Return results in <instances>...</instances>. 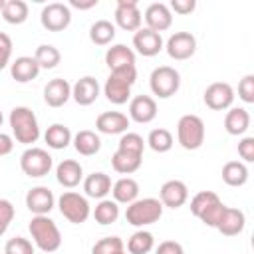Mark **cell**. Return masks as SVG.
<instances>
[{"mask_svg": "<svg viewBox=\"0 0 254 254\" xmlns=\"http://www.w3.org/2000/svg\"><path fill=\"white\" fill-rule=\"evenodd\" d=\"M204 135H206V129H204V123L198 115L187 113L179 119V123H177V141L183 149H187V151L200 149L202 143H204Z\"/></svg>", "mask_w": 254, "mask_h": 254, "instance_id": "cell-5", "label": "cell"}, {"mask_svg": "<svg viewBox=\"0 0 254 254\" xmlns=\"http://www.w3.org/2000/svg\"><path fill=\"white\" fill-rule=\"evenodd\" d=\"M58 208H60L62 216L71 224H83L91 214V206L87 202V196H83L75 190L62 192V196L58 198Z\"/></svg>", "mask_w": 254, "mask_h": 254, "instance_id": "cell-6", "label": "cell"}, {"mask_svg": "<svg viewBox=\"0 0 254 254\" xmlns=\"http://www.w3.org/2000/svg\"><path fill=\"white\" fill-rule=\"evenodd\" d=\"M115 24L125 32H137L143 24V14L137 0H119L115 8Z\"/></svg>", "mask_w": 254, "mask_h": 254, "instance_id": "cell-11", "label": "cell"}, {"mask_svg": "<svg viewBox=\"0 0 254 254\" xmlns=\"http://www.w3.org/2000/svg\"><path fill=\"white\" fill-rule=\"evenodd\" d=\"M14 151V137L0 131V157H6Z\"/></svg>", "mask_w": 254, "mask_h": 254, "instance_id": "cell-49", "label": "cell"}, {"mask_svg": "<svg viewBox=\"0 0 254 254\" xmlns=\"http://www.w3.org/2000/svg\"><path fill=\"white\" fill-rule=\"evenodd\" d=\"M4 2H6V0H0V12H2V8H4Z\"/></svg>", "mask_w": 254, "mask_h": 254, "instance_id": "cell-51", "label": "cell"}, {"mask_svg": "<svg viewBox=\"0 0 254 254\" xmlns=\"http://www.w3.org/2000/svg\"><path fill=\"white\" fill-rule=\"evenodd\" d=\"M155 254H185V250H183V246L179 244V242H175V240H165V242H161L159 246H157V252Z\"/></svg>", "mask_w": 254, "mask_h": 254, "instance_id": "cell-48", "label": "cell"}, {"mask_svg": "<svg viewBox=\"0 0 254 254\" xmlns=\"http://www.w3.org/2000/svg\"><path fill=\"white\" fill-rule=\"evenodd\" d=\"M137 79V67H125V69H115L109 73V77L103 83V95L107 101L115 105H123L131 97V87Z\"/></svg>", "mask_w": 254, "mask_h": 254, "instance_id": "cell-3", "label": "cell"}, {"mask_svg": "<svg viewBox=\"0 0 254 254\" xmlns=\"http://www.w3.org/2000/svg\"><path fill=\"white\" fill-rule=\"evenodd\" d=\"M222 181L228 187H242L248 181V167L242 161H228L222 167Z\"/></svg>", "mask_w": 254, "mask_h": 254, "instance_id": "cell-31", "label": "cell"}, {"mask_svg": "<svg viewBox=\"0 0 254 254\" xmlns=\"http://www.w3.org/2000/svg\"><path fill=\"white\" fill-rule=\"evenodd\" d=\"M129 121L131 119L121 111H103L95 119V129L105 135H119V133L123 135V133H127Z\"/></svg>", "mask_w": 254, "mask_h": 254, "instance_id": "cell-17", "label": "cell"}, {"mask_svg": "<svg viewBox=\"0 0 254 254\" xmlns=\"http://www.w3.org/2000/svg\"><path fill=\"white\" fill-rule=\"evenodd\" d=\"M71 139H73V135H71L69 127L64 125V123H54V125H50V127L46 129V133H44V141L48 143L50 149H56V151L65 149V147L71 143Z\"/></svg>", "mask_w": 254, "mask_h": 254, "instance_id": "cell-30", "label": "cell"}, {"mask_svg": "<svg viewBox=\"0 0 254 254\" xmlns=\"http://www.w3.org/2000/svg\"><path fill=\"white\" fill-rule=\"evenodd\" d=\"M71 8H77V10H89L93 6H97V0H89V2H79V0H71L69 2Z\"/></svg>", "mask_w": 254, "mask_h": 254, "instance_id": "cell-50", "label": "cell"}, {"mask_svg": "<svg viewBox=\"0 0 254 254\" xmlns=\"http://www.w3.org/2000/svg\"><path fill=\"white\" fill-rule=\"evenodd\" d=\"M4 254H34V244L24 236H14L6 242Z\"/></svg>", "mask_w": 254, "mask_h": 254, "instance_id": "cell-42", "label": "cell"}, {"mask_svg": "<svg viewBox=\"0 0 254 254\" xmlns=\"http://www.w3.org/2000/svg\"><path fill=\"white\" fill-rule=\"evenodd\" d=\"M123 248H125V244L119 236H105L93 244L91 254H113V252L123 250Z\"/></svg>", "mask_w": 254, "mask_h": 254, "instance_id": "cell-41", "label": "cell"}, {"mask_svg": "<svg viewBox=\"0 0 254 254\" xmlns=\"http://www.w3.org/2000/svg\"><path fill=\"white\" fill-rule=\"evenodd\" d=\"M133 48L137 50V54H141L145 58H153L163 50V38H161V34H157L149 28H139L133 34Z\"/></svg>", "mask_w": 254, "mask_h": 254, "instance_id": "cell-15", "label": "cell"}, {"mask_svg": "<svg viewBox=\"0 0 254 254\" xmlns=\"http://www.w3.org/2000/svg\"><path fill=\"white\" fill-rule=\"evenodd\" d=\"M216 200H220V196L214 190H200L190 198V212L198 218L210 204H214Z\"/></svg>", "mask_w": 254, "mask_h": 254, "instance_id": "cell-38", "label": "cell"}, {"mask_svg": "<svg viewBox=\"0 0 254 254\" xmlns=\"http://www.w3.org/2000/svg\"><path fill=\"white\" fill-rule=\"evenodd\" d=\"M71 97L77 105L87 107L99 97V83L93 75H83L71 85Z\"/></svg>", "mask_w": 254, "mask_h": 254, "instance_id": "cell-18", "label": "cell"}, {"mask_svg": "<svg viewBox=\"0 0 254 254\" xmlns=\"http://www.w3.org/2000/svg\"><path fill=\"white\" fill-rule=\"evenodd\" d=\"M10 73L18 83H28L38 77L40 65L34 60V56H20L10 64Z\"/></svg>", "mask_w": 254, "mask_h": 254, "instance_id": "cell-24", "label": "cell"}, {"mask_svg": "<svg viewBox=\"0 0 254 254\" xmlns=\"http://www.w3.org/2000/svg\"><path fill=\"white\" fill-rule=\"evenodd\" d=\"M143 18L147 22V28L153 30V32H157V34H161V32H165V30H169L173 26V12L163 2L149 4L147 10H145V14H143Z\"/></svg>", "mask_w": 254, "mask_h": 254, "instance_id": "cell-14", "label": "cell"}, {"mask_svg": "<svg viewBox=\"0 0 254 254\" xmlns=\"http://www.w3.org/2000/svg\"><path fill=\"white\" fill-rule=\"evenodd\" d=\"M238 155L244 159V163L254 161V137H242L238 141Z\"/></svg>", "mask_w": 254, "mask_h": 254, "instance_id": "cell-46", "label": "cell"}, {"mask_svg": "<svg viewBox=\"0 0 254 254\" xmlns=\"http://www.w3.org/2000/svg\"><path fill=\"white\" fill-rule=\"evenodd\" d=\"M56 179L62 187L65 189H75L81 181H83V169L77 161L73 159H64L62 163H58L56 167Z\"/></svg>", "mask_w": 254, "mask_h": 254, "instance_id": "cell-21", "label": "cell"}, {"mask_svg": "<svg viewBox=\"0 0 254 254\" xmlns=\"http://www.w3.org/2000/svg\"><path fill=\"white\" fill-rule=\"evenodd\" d=\"M121 151H129V153H135V155H143L145 151V141L139 133H123L121 139H119V147Z\"/></svg>", "mask_w": 254, "mask_h": 254, "instance_id": "cell-39", "label": "cell"}, {"mask_svg": "<svg viewBox=\"0 0 254 254\" xmlns=\"http://www.w3.org/2000/svg\"><path fill=\"white\" fill-rule=\"evenodd\" d=\"M165 50L169 54V58L177 60V62H183V60H189L194 56L196 52V38L190 34V32H175L167 44H165Z\"/></svg>", "mask_w": 254, "mask_h": 254, "instance_id": "cell-12", "label": "cell"}, {"mask_svg": "<svg viewBox=\"0 0 254 254\" xmlns=\"http://www.w3.org/2000/svg\"><path fill=\"white\" fill-rule=\"evenodd\" d=\"M71 97V85L64 77H54L44 87V101L50 107H64Z\"/></svg>", "mask_w": 254, "mask_h": 254, "instance_id": "cell-19", "label": "cell"}, {"mask_svg": "<svg viewBox=\"0 0 254 254\" xmlns=\"http://www.w3.org/2000/svg\"><path fill=\"white\" fill-rule=\"evenodd\" d=\"M202 99H204V105L208 109H212V111H224V109H230L232 107L234 89L226 81H214V83H210L204 89Z\"/></svg>", "mask_w": 254, "mask_h": 254, "instance_id": "cell-10", "label": "cell"}, {"mask_svg": "<svg viewBox=\"0 0 254 254\" xmlns=\"http://www.w3.org/2000/svg\"><path fill=\"white\" fill-rule=\"evenodd\" d=\"M159 200H161L163 206L181 208L189 200V189H187V185L183 181L171 179V181L163 183V187L159 190Z\"/></svg>", "mask_w": 254, "mask_h": 254, "instance_id": "cell-13", "label": "cell"}, {"mask_svg": "<svg viewBox=\"0 0 254 254\" xmlns=\"http://www.w3.org/2000/svg\"><path fill=\"white\" fill-rule=\"evenodd\" d=\"M2 121H4V115H2V111H0V127H2Z\"/></svg>", "mask_w": 254, "mask_h": 254, "instance_id": "cell-53", "label": "cell"}, {"mask_svg": "<svg viewBox=\"0 0 254 254\" xmlns=\"http://www.w3.org/2000/svg\"><path fill=\"white\" fill-rule=\"evenodd\" d=\"M246 226V216L240 208H232V206H226L224 212H222V218L216 226V230L222 234V236H236L244 230Z\"/></svg>", "mask_w": 254, "mask_h": 254, "instance_id": "cell-22", "label": "cell"}, {"mask_svg": "<svg viewBox=\"0 0 254 254\" xmlns=\"http://www.w3.org/2000/svg\"><path fill=\"white\" fill-rule=\"evenodd\" d=\"M149 85L153 95H157L159 99H169L181 87V73L171 65H159L151 71Z\"/></svg>", "mask_w": 254, "mask_h": 254, "instance_id": "cell-7", "label": "cell"}, {"mask_svg": "<svg viewBox=\"0 0 254 254\" xmlns=\"http://www.w3.org/2000/svg\"><path fill=\"white\" fill-rule=\"evenodd\" d=\"M111 194H113V200L117 204H131L139 196V183L131 177H123L117 183H113Z\"/></svg>", "mask_w": 254, "mask_h": 254, "instance_id": "cell-28", "label": "cell"}, {"mask_svg": "<svg viewBox=\"0 0 254 254\" xmlns=\"http://www.w3.org/2000/svg\"><path fill=\"white\" fill-rule=\"evenodd\" d=\"M34 60L38 62L40 69H54V67L62 62V54H60V50H58L56 46H52V44H42V46L36 48Z\"/></svg>", "mask_w": 254, "mask_h": 254, "instance_id": "cell-35", "label": "cell"}, {"mask_svg": "<svg viewBox=\"0 0 254 254\" xmlns=\"http://www.w3.org/2000/svg\"><path fill=\"white\" fill-rule=\"evenodd\" d=\"M40 22L48 32H64L71 24V10L64 2L46 4L40 12Z\"/></svg>", "mask_w": 254, "mask_h": 254, "instance_id": "cell-9", "label": "cell"}, {"mask_svg": "<svg viewBox=\"0 0 254 254\" xmlns=\"http://www.w3.org/2000/svg\"><path fill=\"white\" fill-rule=\"evenodd\" d=\"M157 117V101L151 95H135L129 101V119L137 123H151Z\"/></svg>", "mask_w": 254, "mask_h": 254, "instance_id": "cell-20", "label": "cell"}, {"mask_svg": "<svg viewBox=\"0 0 254 254\" xmlns=\"http://www.w3.org/2000/svg\"><path fill=\"white\" fill-rule=\"evenodd\" d=\"M28 230H30V236H32L34 244L42 252L52 254V252L60 250V246H62V232H60L58 224L48 214L32 216V220L28 224Z\"/></svg>", "mask_w": 254, "mask_h": 254, "instance_id": "cell-1", "label": "cell"}, {"mask_svg": "<svg viewBox=\"0 0 254 254\" xmlns=\"http://www.w3.org/2000/svg\"><path fill=\"white\" fill-rule=\"evenodd\" d=\"M52 165H54L52 155L46 149H40V147H28L20 155V169L30 179L46 177L52 171Z\"/></svg>", "mask_w": 254, "mask_h": 254, "instance_id": "cell-8", "label": "cell"}, {"mask_svg": "<svg viewBox=\"0 0 254 254\" xmlns=\"http://www.w3.org/2000/svg\"><path fill=\"white\" fill-rule=\"evenodd\" d=\"M113 254H125V248H123V250H117V252H113Z\"/></svg>", "mask_w": 254, "mask_h": 254, "instance_id": "cell-52", "label": "cell"}, {"mask_svg": "<svg viewBox=\"0 0 254 254\" xmlns=\"http://www.w3.org/2000/svg\"><path fill=\"white\" fill-rule=\"evenodd\" d=\"M115 38V24L109 20H95L89 28V40L95 46H107Z\"/></svg>", "mask_w": 254, "mask_h": 254, "instance_id": "cell-33", "label": "cell"}, {"mask_svg": "<svg viewBox=\"0 0 254 254\" xmlns=\"http://www.w3.org/2000/svg\"><path fill=\"white\" fill-rule=\"evenodd\" d=\"M105 64L111 71L133 67L135 65V52L131 48H127L125 44H115L105 52Z\"/></svg>", "mask_w": 254, "mask_h": 254, "instance_id": "cell-23", "label": "cell"}, {"mask_svg": "<svg viewBox=\"0 0 254 254\" xmlns=\"http://www.w3.org/2000/svg\"><path fill=\"white\" fill-rule=\"evenodd\" d=\"M194 8H196V2H194V0H173L171 6H169L171 12H177V14H181V16L190 14Z\"/></svg>", "mask_w": 254, "mask_h": 254, "instance_id": "cell-47", "label": "cell"}, {"mask_svg": "<svg viewBox=\"0 0 254 254\" xmlns=\"http://www.w3.org/2000/svg\"><path fill=\"white\" fill-rule=\"evenodd\" d=\"M12 38L4 32H0V69H4L8 64H10V58H12Z\"/></svg>", "mask_w": 254, "mask_h": 254, "instance_id": "cell-45", "label": "cell"}, {"mask_svg": "<svg viewBox=\"0 0 254 254\" xmlns=\"http://www.w3.org/2000/svg\"><path fill=\"white\" fill-rule=\"evenodd\" d=\"M224 208H226V204H224L222 200H216L214 204H210V206H208V208L198 216V220H200L204 226L216 228V226H218V222H220V218H222Z\"/></svg>", "mask_w": 254, "mask_h": 254, "instance_id": "cell-40", "label": "cell"}, {"mask_svg": "<svg viewBox=\"0 0 254 254\" xmlns=\"http://www.w3.org/2000/svg\"><path fill=\"white\" fill-rule=\"evenodd\" d=\"M147 145H149L155 153H167V151L173 149L175 139H173V133H171L169 129H165V127H157V129H153V131L149 133V137H147Z\"/></svg>", "mask_w": 254, "mask_h": 254, "instance_id": "cell-36", "label": "cell"}, {"mask_svg": "<svg viewBox=\"0 0 254 254\" xmlns=\"http://www.w3.org/2000/svg\"><path fill=\"white\" fill-rule=\"evenodd\" d=\"M93 218H95V222H99L103 226L117 222V218H119V204L115 200H111V198H101L95 204V208H93Z\"/></svg>", "mask_w": 254, "mask_h": 254, "instance_id": "cell-34", "label": "cell"}, {"mask_svg": "<svg viewBox=\"0 0 254 254\" xmlns=\"http://www.w3.org/2000/svg\"><path fill=\"white\" fill-rule=\"evenodd\" d=\"M141 163H143V155H135V153L121 151V149H117L111 157V167L119 175H133L135 171H139Z\"/></svg>", "mask_w": 254, "mask_h": 254, "instance_id": "cell-29", "label": "cell"}, {"mask_svg": "<svg viewBox=\"0 0 254 254\" xmlns=\"http://www.w3.org/2000/svg\"><path fill=\"white\" fill-rule=\"evenodd\" d=\"M161 216H163V204L159 198H153V196L137 198L131 204H127V210H125V220L131 226H139V228L159 222Z\"/></svg>", "mask_w": 254, "mask_h": 254, "instance_id": "cell-4", "label": "cell"}, {"mask_svg": "<svg viewBox=\"0 0 254 254\" xmlns=\"http://www.w3.org/2000/svg\"><path fill=\"white\" fill-rule=\"evenodd\" d=\"M8 123H10V129H12V135L18 143L22 145H32L40 139V123H38V117L36 113L26 107V105H18L10 111V117H8Z\"/></svg>", "mask_w": 254, "mask_h": 254, "instance_id": "cell-2", "label": "cell"}, {"mask_svg": "<svg viewBox=\"0 0 254 254\" xmlns=\"http://www.w3.org/2000/svg\"><path fill=\"white\" fill-rule=\"evenodd\" d=\"M16 216V208L8 198H0V236L8 230L10 222Z\"/></svg>", "mask_w": 254, "mask_h": 254, "instance_id": "cell-43", "label": "cell"}, {"mask_svg": "<svg viewBox=\"0 0 254 254\" xmlns=\"http://www.w3.org/2000/svg\"><path fill=\"white\" fill-rule=\"evenodd\" d=\"M0 14H2L4 22L12 24V26H18V24H24L28 20L30 10H28V4L24 0H6Z\"/></svg>", "mask_w": 254, "mask_h": 254, "instance_id": "cell-32", "label": "cell"}, {"mask_svg": "<svg viewBox=\"0 0 254 254\" xmlns=\"http://www.w3.org/2000/svg\"><path fill=\"white\" fill-rule=\"evenodd\" d=\"M71 143H73V149H75L79 155H83V157H93V155H97L99 149H101V139H99V135H97L95 131H91V129H81V131H77V133L73 135Z\"/></svg>", "mask_w": 254, "mask_h": 254, "instance_id": "cell-26", "label": "cell"}, {"mask_svg": "<svg viewBox=\"0 0 254 254\" xmlns=\"http://www.w3.org/2000/svg\"><path fill=\"white\" fill-rule=\"evenodd\" d=\"M238 97L244 103H254V75L246 73L238 83Z\"/></svg>", "mask_w": 254, "mask_h": 254, "instance_id": "cell-44", "label": "cell"}, {"mask_svg": "<svg viewBox=\"0 0 254 254\" xmlns=\"http://www.w3.org/2000/svg\"><path fill=\"white\" fill-rule=\"evenodd\" d=\"M54 192L48 189V187H32L28 192H26V206L30 212L36 214H50V210L54 208Z\"/></svg>", "mask_w": 254, "mask_h": 254, "instance_id": "cell-16", "label": "cell"}, {"mask_svg": "<svg viewBox=\"0 0 254 254\" xmlns=\"http://www.w3.org/2000/svg\"><path fill=\"white\" fill-rule=\"evenodd\" d=\"M155 248V238L149 230H137L129 240H127V250L129 254H149Z\"/></svg>", "mask_w": 254, "mask_h": 254, "instance_id": "cell-37", "label": "cell"}, {"mask_svg": "<svg viewBox=\"0 0 254 254\" xmlns=\"http://www.w3.org/2000/svg\"><path fill=\"white\" fill-rule=\"evenodd\" d=\"M250 127V113L244 107H230L224 115V129L228 135H244Z\"/></svg>", "mask_w": 254, "mask_h": 254, "instance_id": "cell-27", "label": "cell"}, {"mask_svg": "<svg viewBox=\"0 0 254 254\" xmlns=\"http://www.w3.org/2000/svg\"><path fill=\"white\" fill-rule=\"evenodd\" d=\"M111 177L105 175V173H91L83 179V190H85V196L89 198H105L109 192H111Z\"/></svg>", "mask_w": 254, "mask_h": 254, "instance_id": "cell-25", "label": "cell"}]
</instances>
